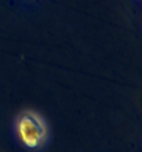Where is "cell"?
<instances>
[{"instance_id":"6da1fadb","label":"cell","mask_w":142,"mask_h":152,"mask_svg":"<svg viewBox=\"0 0 142 152\" xmlns=\"http://www.w3.org/2000/svg\"><path fill=\"white\" fill-rule=\"evenodd\" d=\"M18 133L21 140L26 147H37L46 137V127L37 115L32 112H26L20 118L18 122Z\"/></svg>"}]
</instances>
